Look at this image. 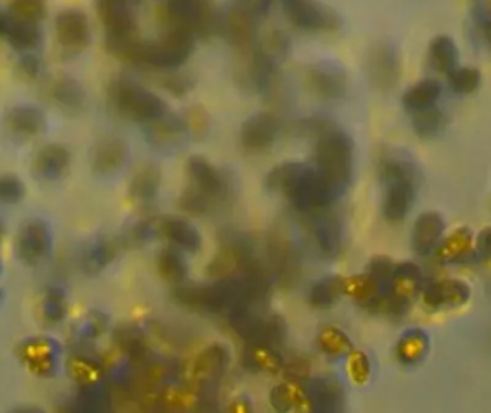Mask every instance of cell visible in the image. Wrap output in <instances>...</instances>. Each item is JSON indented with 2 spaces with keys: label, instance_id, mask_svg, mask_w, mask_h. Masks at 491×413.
I'll return each instance as SVG.
<instances>
[{
  "label": "cell",
  "instance_id": "obj_18",
  "mask_svg": "<svg viewBox=\"0 0 491 413\" xmlns=\"http://www.w3.org/2000/svg\"><path fill=\"white\" fill-rule=\"evenodd\" d=\"M306 388L308 410L317 412H336L343 402V388L332 379L317 377L309 382Z\"/></svg>",
  "mask_w": 491,
  "mask_h": 413
},
{
  "label": "cell",
  "instance_id": "obj_9",
  "mask_svg": "<svg viewBox=\"0 0 491 413\" xmlns=\"http://www.w3.org/2000/svg\"><path fill=\"white\" fill-rule=\"evenodd\" d=\"M258 19L251 15L243 6L233 0L223 13L218 28L232 46L236 47L237 54H248L253 51L258 42Z\"/></svg>",
  "mask_w": 491,
  "mask_h": 413
},
{
  "label": "cell",
  "instance_id": "obj_43",
  "mask_svg": "<svg viewBox=\"0 0 491 413\" xmlns=\"http://www.w3.org/2000/svg\"><path fill=\"white\" fill-rule=\"evenodd\" d=\"M44 15L45 6L40 0H15L12 4V18L37 23Z\"/></svg>",
  "mask_w": 491,
  "mask_h": 413
},
{
  "label": "cell",
  "instance_id": "obj_23",
  "mask_svg": "<svg viewBox=\"0 0 491 413\" xmlns=\"http://www.w3.org/2000/svg\"><path fill=\"white\" fill-rule=\"evenodd\" d=\"M51 239L44 224L30 223L21 232L19 239V253L26 263H38L42 260L49 250Z\"/></svg>",
  "mask_w": 491,
  "mask_h": 413
},
{
  "label": "cell",
  "instance_id": "obj_41",
  "mask_svg": "<svg viewBox=\"0 0 491 413\" xmlns=\"http://www.w3.org/2000/svg\"><path fill=\"white\" fill-rule=\"evenodd\" d=\"M55 98L58 99L59 105L70 111H77L84 104V92L77 82L65 80L55 88Z\"/></svg>",
  "mask_w": 491,
  "mask_h": 413
},
{
  "label": "cell",
  "instance_id": "obj_29",
  "mask_svg": "<svg viewBox=\"0 0 491 413\" xmlns=\"http://www.w3.org/2000/svg\"><path fill=\"white\" fill-rule=\"evenodd\" d=\"M161 184V173L153 164L142 165L131 181V194L140 203H151L158 194Z\"/></svg>",
  "mask_w": 491,
  "mask_h": 413
},
{
  "label": "cell",
  "instance_id": "obj_14",
  "mask_svg": "<svg viewBox=\"0 0 491 413\" xmlns=\"http://www.w3.org/2000/svg\"><path fill=\"white\" fill-rule=\"evenodd\" d=\"M146 127L148 141L160 149L180 148L190 135L186 121L170 113L147 123Z\"/></svg>",
  "mask_w": 491,
  "mask_h": 413
},
{
  "label": "cell",
  "instance_id": "obj_24",
  "mask_svg": "<svg viewBox=\"0 0 491 413\" xmlns=\"http://www.w3.org/2000/svg\"><path fill=\"white\" fill-rule=\"evenodd\" d=\"M160 230L164 236L187 253H197L201 249L200 232L184 218H167L161 223Z\"/></svg>",
  "mask_w": 491,
  "mask_h": 413
},
{
  "label": "cell",
  "instance_id": "obj_38",
  "mask_svg": "<svg viewBox=\"0 0 491 413\" xmlns=\"http://www.w3.org/2000/svg\"><path fill=\"white\" fill-rule=\"evenodd\" d=\"M448 84L455 94H473L480 87V72L474 68H457L448 73Z\"/></svg>",
  "mask_w": 491,
  "mask_h": 413
},
{
  "label": "cell",
  "instance_id": "obj_30",
  "mask_svg": "<svg viewBox=\"0 0 491 413\" xmlns=\"http://www.w3.org/2000/svg\"><path fill=\"white\" fill-rule=\"evenodd\" d=\"M68 167H70V153L63 147H47L38 156V173L47 180H58L65 174Z\"/></svg>",
  "mask_w": 491,
  "mask_h": 413
},
{
  "label": "cell",
  "instance_id": "obj_4",
  "mask_svg": "<svg viewBox=\"0 0 491 413\" xmlns=\"http://www.w3.org/2000/svg\"><path fill=\"white\" fill-rule=\"evenodd\" d=\"M196 40L197 37L193 32L165 25V30L160 38L142 40L134 63L163 72L177 71L193 54Z\"/></svg>",
  "mask_w": 491,
  "mask_h": 413
},
{
  "label": "cell",
  "instance_id": "obj_28",
  "mask_svg": "<svg viewBox=\"0 0 491 413\" xmlns=\"http://www.w3.org/2000/svg\"><path fill=\"white\" fill-rule=\"evenodd\" d=\"M441 85L433 80H421L405 92L402 104L411 114L433 108L441 97Z\"/></svg>",
  "mask_w": 491,
  "mask_h": 413
},
{
  "label": "cell",
  "instance_id": "obj_16",
  "mask_svg": "<svg viewBox=\"0 0 491 413\" xmlns=\"http://www.w3.org/2000/svg\"><path fill=\"white\" fill-rule=\"evenodd\" d=\"M251 260L253 258H251L248 244L234 241L218 251L217 256L213 258V261H210L207 272L218 279H230L236 274H241Z\"/></svg>",
  "mask_w": 491,
  "mask_h": 413
},
{
  "label": "cell",
  "instance_id": "obj_51",
  "mask_svg": "<svg viewBox=\"0 0 491 413\" xmlns=\"http://www.w3.org/2000/svg\"><path fill=\"white\" fill-rule=\"evenodd\" d=\"M9 22H11V16H6L0 12V35L6 33L8 30Z\"/></svg>",
  "mask_w": 491,
  "mask_h": 413
},
{
  "label": "cell",
  "instance_id": "obj_5",
  "mask_svg": "<svg viewBox=\"0 0 491 413\" xmlns=\"http://www.w3.org/2000/svg\"><path fill=\"white\" fill-rule=\"evenodd\" d=\"M175 298L187 308H201L206 312L220 313L251 306L248 287L241 277L220 279L207 286H180Z\"/></svg>",
  "mask_w": 491,
  "mask_h": 413
},
{
  "label": "cell",
  "instance_id": "obj_31",
  "mask_svg": "<svg viewBox=\"0 0 491 413\" xmlns=\"http://www.w3.org/2000/svg\"><path fill=\"white\" fill-rule=\"evenodd\" d=\"M457 58H459L457 47L448 37L436 38L429 45V65L433 66L436 72L448 75L457 68Z\"/></svg>",
  "mask_w": 491,
  "mask_h": 413
},
{
  "label": "cell",
  "instance_id": "obj_36",
  "mask_svg": "<svg viewBox=\"0 0 491 413\" xmlns=\"http://www.w3.org/2000/svg\"><path fill=\"white\" fill-rule=\"evenodd\" d=\"M11 127L21 135H37L38 132L44 128V118L42 114L35 108L23 106V108H16L9 116Z\"/></svg>",
  "mask_w": 491,
  "mask_h": 413
},
{
  "label": "cell",
  "instance_id": "obj_10",
  "mask_svg": "<svg viewBox=\"0 0 491 413\" xmlns=\"http://www.w3.org/2000/svg\"><path fill=\"white\" fill-rule=\"evenodd\" d=\"M306 80L313 94L327 101H338L348 91V77L336 62L320 61L306 71Z\"/></svg>",
  "mask_w": 491,
  "mask_h": 413
},
{
  "label": "cell",
  "instance_id": "obj_39",
  "mask_svg": "<svg viewBox=\"0 0 491 413\" xmlns=\"http://www.w3.org/2000/svg\"><path fill=\"white\" fill-rule=\"evenodd\" d=\"M412 125L421 137H431L444 125V116L440 109L433 106V108L412 114Z\"/></svg>",
  "mask_w": 491,
  "mask_h": 413
},
{
  "label": "cell",
  "instance_id": "obj_21",
  "mask_svg": "<svg viewBox=\"0 0 491 413\" xmlns=\"http://www.w3.org/2000/svg\"><path fill=\"white\" fill-rule=\"evenodd\" d=\"M343 294L350 296L362 308H374L384 305V293L369 273L351 275L343 279Z\"/></svg>",
  "mask_w": 491,
  "mask_h": 413
},
{
  "label": "cell",
  "instance_id": "obj_50",
  "mask_svg": "<svg viewBox=\"0 0 491 413\" xmlns=\"http://www.w3.org/2000/svg\"><path fill=\"white\" fill-rule=\"evenodd\" d=\"M477 247H478V253L483 257L491 258V229L481 232L478 240H477Z\"/></svg>",
  "mask_w": 491,
  "mask_h": 413
},
{
  "label": "cell",
  "instance_id": "obj_22",
  "mask_svg": "<svg viewBox=\"0 0 491 413\" xmlns=\"http://www.w3.org/2000/svg\"><path fill=\"white\" fill-rule=\"evenodd\" d=\"M444 232V222L436 213L421 215L415 222L412 244L417 253L427 256L436 249Z\"/></svg>",
  "mask_w": 491,
  "mask_h": 413
},
{
  "label": "cell",
  "instance_id": "obj_25",
  "mask_svg": "<svg viewBox=\"0 0 491 413\" xmlns=\"http://www.w3.org/2000/svg\"><path fill=\"white\" fill-rule=\"evenodd\" d=\"M244 367L255 372L276 374L284 369L281 353L273 349L272 344L248 343L243 353Z\"/></svg>",
  "mask_w": 491,
  "mask_h": 413
},
{
  "label": "cell",
  "instance_id": "obj_40",
  "mask_svg": "<svg viewBox=\"0 0 491 413\" xmlns=\"http://www.w3.org/2000/svg\"><path fill=\"white\" fill-rule=\"evenodd\" d=\"M258 49L281 65L289 54V39L284 37V33L275 30L263 39H258Z\"/></svg>",
  "mask_w": 491,
  "mask_h": 413
},
{
  "label": "cell",
  "instance_id": "obj_34",
  "mask_svg": "<svg viewBox=\"0 0 491 413\" xmlns=\"http://www.w3.org/2000/svg\"><path fill=\"white\" fill-rule=\"evenodd\" d=\"M16 49L28 51L39 44L40 35L38 25L35 22L21 21V19L12 18L9 22L8 30L4 33Z\"/></svg>",
  "mask_w": 491,
  "mask_h": 413
},
{
  "label": "cell",
  "instance_id": "obj_52",
  "mask_svg": "<svg viewBox=\"0 0 491 413\" xmlns=\"http://www.w3.org/2000/svg\"><path fill=\"white\" fill-rule=\"evenodd\" d=\"M484 33H486V38H487L488 44L491 45V22H488L484 28Z\"/></svg>",
  "mask_w": 491,
  "mask_h": 413
},
{
  "label": "cell",
  "instance_id": "obj_48",
  "mask_svg": "<svg viewBox=\"0 0 491 413\" xmlns=\"http://www.w3.org/2000/svg\"><path fill=\"white\" fill-rule=\"evenodd\" d=\"M111 256H113L111 247H109L108 244H99V246L95 247L94 250L89 254L88 266H91L95 270H99V268L108 265L109 260H111Z\"/></svg>",
  "mask_w": 491,
  "mask_h": 413
},
{
  "label": "cell",
  "instance_id": "obj_26",
  "mask_svg": "<svg viewBox=\"0 0 491 413\" xmlns=\"http://www.w3.org/2000/svg\"><path fill=\"white\" fill-rule=\"evenodd\" d=\"M128 148L125 142L118 138H109L95 149L94 168L99 174H113L120 170L127 161Z\"/></svg>",
  "mask_w": 491,
  "mask_h": 413
},
{
  "label": "cell",
  "instance_id": "obj_20",
  "mask_svg": "<svg viewBox=\"0 0 491 413\" xmlns=\"http://www.w3.org/2000/svg\"><path fill=\"white\" fill-rule=\"evenodd\" d=\"M313 237L319 250L327 257L339 254L343 246V224L338 215L334 213L317 215L313 222Z\"/></svg>",
  "mask_w": 491,
  "mask_h": 413
},
{
  "label": "cell",
  "instance_id": "obj_49",
  "mask_svg": "<svg viewBox=\"0 0 491 413\" xmlns=\"http://www.w3.org/2000/svg\"><path fill=\"white\" fill-rule=\"evenodd\" d=\"M453 241H459V250H466V241H469V236L464 234V232H457L454 236L452 237ZM441 253L444 254L447 260H452V258H457L459 253L455 250V244L445 243L443 247V251Z\"/></svg>",
  "mask_w": 491,
  "mask_h": 413
},
{
  "label": "cell",
  "instance_id": "obj_15",
  "mask_svg": "<svg viewBox=\"0 0 491 413\" xmlns=\"http://www.w3.org/2000/svg\"><path fill=\"white\" fill-rule=\"evenodd\" d=\"M187 171L193 189L203 192L204 196L213 201L226 192V181L222 173L203 156H191L187 164Z\"/></svg>",
  "mask_w": 491,
  "mask_h": 413
},
{
  "label": "cell",
  "instance_id": "obj_27",
  "mask_svg": "<svg viewBox=\"0 0 491 413\" xmlns=\"http://www.w3.org/2000/svg\"><path fill=\"white\" fill-rule=\"evenodd\" d=\"M270 402L273 408L281 412L291 410H308V396L305 386L289 381L286 384H277L270 393Z\"/></svg>",
  "mask_w": 491,
  "mask_h": 413
},
{
  "label": "cell",
  "instance_id": "obj_46",
  "mask_svg": "<svg viewBox=\"0 0 491 413\" xmlns=\"http://www.w3.org/2000/svg\"><path fill=\"white\" fill-rule=\"evenodd\" d=\"M163 85L167 88L168 91L173 94H186L191 88V80L182 73L175 72V71H167L164 72Z\"/></svg>",
  "mask_w": 491,
  "mask_h": 413
},
{
  "label": "cell",
  "instance_id": "obj_2",
  "mask_svg": "<svg viewBox=\"0 0 491 413\" xmlns=\"http://www.w3.org/2000/svg\"><path fill=\"white\" fill-rule=\"evenodd\" d=\"M267 189L282 194L301 211L327 206L324 190L315 168L302 163H284L273 168L266 178Z\"/></svg>",
  "mask_w": 491,
  "mask_h": 413
},
{
  "label": "cell",
  "instance_id": "obj_17",
  "mask_svg": "<svg viewBox=\"0 0 491 413\" xmlns=\"http://www.w3.org/2000/svg\"><path fill=\"white\" fill-rule=\"evenodd\" d=\"M398 68L397 52L390 45L382 44L372 49L368 59V69L377 87L382 89L393 87L397 82Z\"/></svg>",
  "mask_w": 491,
  "mask_h": 413
},
{
  "label": "cell",
  "instance_id": "obj_42",
  "mask_svg": "<svg viewBox=\"0 0 491 413\" xmlns=\"http://www.w3.org/2000/svg\"><path fill=\"white\" fill-rule=\"evenodd\" d=\"M272 256L279 274L284 273L288 277H292L295 266L298 265L293 247L286 240H276V243L272 246Z\"/></svg>",
  "mask_w": 491,
  "mask_h": 413
},
{
  "label": "cell",
  "instance_id": "obj_3",
  "mask_svg": "<svg viewBox=\"0 0 491 413\" xmlns=\"http://www.w3.org/2000/svg\"><path fill=\"white\" fill-rule=\"evenodd\" d=\"M379 174L384 184V215L390 222H401L414 203L417 185L414 165L404 156L390 154L382 158Z\"/></svg>",
  "mask_w": 491,
  "mask_h": 413
},
{
  "label": "cell",
  "instance_id": "obj_12",
  "mask_svg": "<svg viewBox=\"0 0 491 413\" xmlns=\"http://www.w3.org/2000/svg\"><path fill=\"white\" fill-rule=\"evenodd\" d=\"M56 37L68 56H75L87 49L91 42V28L80 11H65L56 19Z\"/></svg>",
  "mask_w": 491,
  "mask_h": 413
},
{
  "label": "cell",
  "instance_id": "obj_33",
  "mask_svg": "<svg viewBox=\"0 0 491 413\" xmlns=\"http://www.w3.org/2000/svg\"><path fill=\"white\" fill-rule=\"evenodd\" d=\"M343 294V279L338 275L324 277L313 284L310 289L309 300L312 306L327 308L335 305Z\"/></svg>",
  "mask_w": 491,
  "mask_h": 413
},
{
  "label": "cell",
  "instance_id": "obj_47",
  "mask_svg": "<svg viewBox=\"0 0 491 413\" xmlns=\"http://www.w3.org/2000/svg\"><path fill=\"white\" fill-rule=\"evenodd\" d=\"M236 2L246 11L250 12L251 15L256 16L258 21H262L269 15L270 8H272V0H236Z\"/></svg>",
  "mask_w": 491,
  "mask_h": 413
},
{
  "label": "cell",
  "instance_id": "obj_19",
  "mask_svg": "<svg viewBox=\"0 0 491 413\" xmlns=\"http://www.w3.org/2000/svg\"><path fill=\"white\" fill-rule=\"evenodd\" d=\"M469 287L459 280H443L424 291V300L433 308H457L469 300Z\"/></svg>",
  "mask_w": 491,
  "mask_h": 413
},
{
  "label": "cell",
  "instance_id": "obj_7",
  "mask_svg": "<svg viewBox=\"0 0 491 413\" xmlns=\"http://www.w3.org/2000/svg\"><path fill=\"white\" fill-rule=\"evenodd\" d=\"M230 323L239 336L248 343H282L286 336V324L279 316L256 315L250 306L230 313Z\"/></svg>",
  "mask_w": 491,
  "mask_h": 413
},
{
  "label": "cell",
  "instance_id": "obj_32",
  "mask_svg": "<svg viewBox=\"0 0 491 413\" xmlns=\"http://www.w3.org/2000/svg\"><path fill=\"white\" fill-rule=\"evenodd\" d=\"M317 341L320 350L327 358H334V359L348 356L352 350V341L350 337L346 336L343 330L335 326H326L320 330Z\"/></svg>",
  "mask_w": 491,
  "mask_h": 413
},
{
  "label": "cell",
  "instance_id": "obj_13",
  "mask_svg": "<svg viewBox=\"0 0 491 413\" xmlns=\"http://www.w3.org/2000/svg\"><path fill=\"white\" fill-rule=\"evenodd\" d=\"M229 362L230 355L227 349L222 344H211L207 349H204L194 363V381L201 389H213L226 374Z\"/></svg>",
  "mask_w": 491,
  "mask_h": 413
},
{
  "label": "cell",
  "instance_id": "obj_45",
  "mask_svg": "<svg viewBox=\"0 0 491 413\" xmlns=\"http://www.w3.org/2000/svg\"><path fill=\"white\" fill-rule=\"evenodd\" d=\"M22 197V185L13 177L0 178V203H16Z\"/></svg>",
  "mask_w": 491,
  "mask_h": 413
},
{
  "label": "cell",
  "instance_id": "obj_11",
  "mask_svg": "<svg viewBox=\"0 0 491 413\" xmlns=\"http://www.w3.org/2000/svg\"><path fill=\"white\" fill-rule=\"evenodd\" d=\"M281 130V120L273 114L258 113L249 116L241 125V147L246 153H263L275 144Z\"/></svg>",
  "mask_w": 491,
  "mask_h": 413
},
{
  "label": "cell",
  "instance_id": "obj_35",
  "mask_svg": "<svg viewBox=\"0 0 491 413\" xmlns=\"http://www.w3.org/2000/svg\"><path fill=\"white\" fill-rule=\"evenodd\" d=\"M157 265H158V272L163 275V279L167 280L170 283L180 284L186 280L189 268H187L186 261L182 258V254L174 249L161 251Z\"/></svg>",
  "mask_w": 491,
  "mask_h": 413
},
{
  "label": "cell",
  "instance_id": "obj_8",
  "mask_svg": "<svg viewBox=\"0 0 491 413\" xmlns=\"http://www.w3.org/2000/svg\"><path fill=\"white\" fill-rule=\"evenodd\" d=\"M289 22L305 32H332L339 28V16L320 0H281Z\"/></svg>",
  "mask_w": 491,
  "mask_h": 413
},
{
  "label": "cell",
  "instance_id": "obj_1",
  "mask_svg": "<svg viewBox=\"0 0 491 413\" xmlns=\"http://www.w3.org/2000/svg\"><path fill=\"white\" fill-rule=\"evenodd\" d=\"M315 158V170L324 190L327 206H331L346 191L352 177V139L335 125L327 123L317 135Z\"/></svg>",
  "mask_w": 491,
  "mask_h": 413
},
{
  "label": "cell",
  "instance_id": "obj_6",
  "mask_svg": "<svg viewBox=\"0 0 491 413\" xmlns=\"http://www.w3.org/2000/svg\"><path fill=\"white\" fill-rule=\"evenodd\" d=\"M109 99L121 116L144 125L168 113L165 102L158 95L132 80H120L113 84Z\"/></svg>",
  "mask_w": 491,
  "mask_h": 413
},
{
  "label": "cell",
  "instance_id": "obj_44",
  "mask_svg": "<svg viewBox=\"0 0 491 413\" xmlns=\"http://www.w3.org/2000/svg\"><path fill=\"white\" fill-rule=\"evenodd\" d=\"M348 372L353 381L364 384L369 376V362L364 353L355 352L348 355Z\"/></svg>",
  "mask_w": 491,
  "mask_h": 413
},
{
  "label": "cell",
  "instance_id": "obj_37",
  "mask_svg": "<svg viewBox=\"0 0 491 413\" xmlns=\"http://www.w3.org/2000/svg\"><path fill=\"white\" fill-rule=\"evenodd\" d=\"M427 344L426 334L421 332H407L398 343V358L404 363L419 362L426 355Z\"/></svg>",
  "mask_w": 491,
  "mask_h": 413
}]
</instances>
